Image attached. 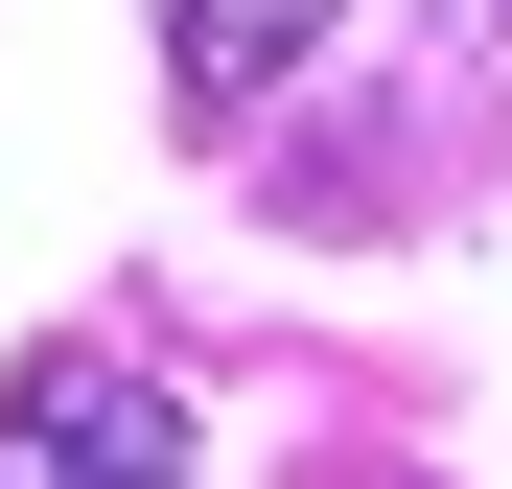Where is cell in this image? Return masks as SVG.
<instances>
[{
    "instance_id": "6da1fadb",
    "label": "cell",
    "mask_w": 512,
    "mask_h": 489,
    "mask_svg": "<svg viewBox=\"0 0 512 489\" xmlns=\"http://www.w3.org/2000/svg\"><path fill=\"white\" fill-rule=\"evenodd\" d=\"M0 489H187V396L140 350H24L0 373Z\"/></svg>"
},
{
    "instance_id": "7a4b0ae2",
    "label": "cell",
    "mask_w": 512,
    "mask_h": 489,
    "mask_svg": "<svg viewBox=\"0 0 512 489\" xmlns=\"http://www.w3.org/2000/svg\"><path fill=\"white\" fill-rule=\"evenodd\" d=\"M326 24H350V0H163V94H187V117H256Z\"/></svg>"
}]
</instances>
